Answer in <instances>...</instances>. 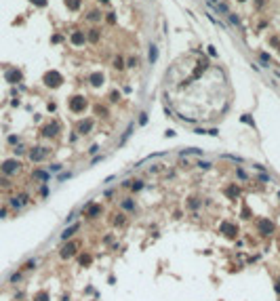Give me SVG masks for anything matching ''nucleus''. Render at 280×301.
<instances>
[{
	"label": "nucleus",
	"instance_id": "nucleus-1",
	"mask_svg": "<svg viewBox=\"0 0 280 301\" xmlns=\"http://www.w3.org/2000/svg\"><path fill=\"white\" fill-rule=\"evenodd\" d=\"M44 82L49 84V86H57V84L61 82V76H59L57 72H49V74L44 76Z\"/></svg>",
	"mask_w": 280,
	"mask_h": 301
},
{
	"label": "nucleus",
	"instance_id": "nucleus-2",
	"mask_svg": "<svg viewBox=\"0 0 280 301\" xmlns=\"http://www.w3.org/2000/svg\"><path fill=\"white\" fill-rule=\"evenodd\" d=\"M17 167H19V164H17L15 160H7L4 164H2V171H4V173H15V171H17Z\"/></svg>",
	"mask_w": 280,
	"mask_h": 301
},
{
	"label": "nucleus",
	"instance_id": "nucleus-3",
	"mask_svg": "<svg viewBox=\"0 0 280 301\" xmlns=\"http://www.w3.org/2000/svg\"><path fill=\"white\" fill-rule=\"evenodd\" d=\"M78 229H80V225H78V223H76V225H72L69 229H65L63 234H61V240H67V238H72V236L76 234V232H78Z\"/></svg>",
	"mask_w": 280,
	"mask_h": 301
},
{
	"label": "nucleus",
	"instance_id": "nucleus-4",
	"mask_svg": "<svg viewBox=\"0 0 280 301\" xmlns=\"http://www.w3.org/2000/svg\"><path fill=\"white\" fill-rule=\"evenodd\" d=\"M30 158H32L34 162L42 160V158H44V150H42V148H34V152H30Z\"/></svg>",
	"mask_w": 280,
	"mask_h": 301
},
{
	"label": "nucleus",
	"instance_id": "nucleus-5",
	"mask_svg": "<svg viewBox=\"0 0 280 301\" xmlns=\"http://www.w3.org/2000/svg\"><path fill=\"white\" fill-rule=\"evenodd\" d=\"M91 126H93V122H91V120H84V122H80L78 131H80V133H86V131H88Z\"/></svg>",
	"mask_w": 280,
	"mask_h": 301
},
{
	"label": "nucleus",
	"instance_id": "nucleus-6",
	"mask_svg": "<svg viewBox=\"0 0 280 301\" xmlns=\"http://www.w3.org/2000/svg\"><path fill=\"white\" fill-rule=\"evenodd\" d=\"M65 4H67V9H72V11H76V9L80 7V0H65Z\"/></svg>",
	"mask_w": 280,
	"mask_h": 301
},
{
	"label": "nucleus",
	"instance_id": "nucleus-7",
	"mask_svg": "<svg viewBox=\"0 0 280 301\" xmlns=\"http://www.w3.org/2000/svg\"><path fill=\"white\" fill-rule=\"evenodd\" d=\"M72 42H74V44H82V42H84V36L78 32V34H74V36H72Z\"/></svg>",
	"mask_w": 280,
	"mask_h": 301
},
{
	"label": "nucleus",
	"instance_id": "nucleus-8",
	"mask_svg": "<svg viewBox=\"0 0 280 301\" xmlns=\"http://www.w3.org/2000/svg\"><path fill=\"white\" fill-rule=\"evenodd\" d=\"M55 133H57V124H51V126H46V129H44V135H49V137L55 135Z\"/></svg>",
	"mask_w": 280,
	"mask_h": 301
},
{
	"label": "nucleus",
	"instance_id": "nucleus-9",
	"mask_svg": "<svg viewBox=\"0 0 280 301\" xmlns=\"http://www.w3.org/2000/svg\"><path fill=\"white\" fill-rule=\"evenodd\" d=\"M74 248H76L74 244H67V246L63 248V257H69V255H72V253H74Z\"/></svg>",
	"mask_w": 280,
	"mask_h": 301
},
{
	"label": "nucleus",
	"instance_id": "nucleus-10",
	"mask_svg": "<svg viewBox=\"0 0 280 301\" xmlns=\"http://www.w3.org/2000/svg\"><path fill=\"white\" fill-rule=\"evenodd\" d=\"M7 78L15 82V80H21V74H19V72H9V74H7Z\"/></svg>",
	"mask_w": 280,
	"mask_h": 301
},
{
	"label": "nucleus",
	"instance_id": "nucleus-11",
	"mask_svg": "<svg viewBox=\"0 0 280 301\" xmlns=\"http://www.w3.org/2000/svg\"><path fill=\"white\" fill-rule=\"evenodd\" d=\"M34 177H38V179H44V181H46V179H49V173H44V171H36V173H34Z\"/></svg>",
	"mask_w": 280,
	"mask_h": 301
},
{
	"label": "nucleus",
	"instance_id": "nucleus-12",
	"mask_svg": "<svg viewBox=\"0 0 280 301\" xmlns=\"http://www.w3.org/2000/svg\"><path fill=\"white\" fill-rule=\"evenodd\" d=\"M261 229H268V232H272V229H274V225H272L270 221H263V223H261Z\"/></svg>",
	"mask_w": 280,
	"mask_h": 301
},
{
	"label": "nucleus",
	"instance_id": "nucleus-13",
	"mask_svg": "<svg viewBox=\"0 0 280 301\" xmlns=\"http://www.w3.org/2000/svg\"><path fill=\"white\" fill-rule=\"evenodd\" d=\"M91 80H93V84H101V74H95Z\"/></svg>",
	"mask_w": 280,
	"mask_h": 301
},
{
	"label": "nucleus",
	"instance_id": "nucleus-14",
	"mask_svg": "<svg viewBox=\"0 0 280 301\" xmlns=\"http://www.w3.org/2000/svg\"><path fill=\"white\" fill-rule=\"evenodd\" d=\"M236 175H238V179H242V181L246 179V173H244L242 169H238V171H236Z\"/></svg>",
	"mask_w": 280,
	"mask_h": 301
},
{
	"label": "nucleus",
	"instance_id": "nucleus-15",
	"mask_svg": "<svg viewBox=\"0 0 280 301\" xmlns=\"http://www.w3.org/2000/svg\"><path fill=\"white\" fill-rule=\"evenodd\" d=\"M88 38H91V40H93V42H95V40H97V38H99V34H97V32H95V30H91V34H88Z\"/></svg>",
	"mask_w": 280,
	"mask_h": 301
},
{
	"label": "nucleus",
	"instance_id": "nucleus-16",
	"mask_svg": "<svg viewBox=\"0 0 280 301\" xmlns=\"http://www.w3.org/2000/svg\"><path fill=\"white\" fill-rule=\"evenodd\" d=\"M150 61H156V49L152 46V51H150Z\"/></svg>",
	"mask_w": 280,
	"mask_h": 301
},
{
	"label": "nucleus",
	"instance_id": "nucleus-17",
	"mask_svg": "<svg viewBox=\"0 0 280 301\" xmlns=\"http://www.w3.org/2000/svg\"><path fill=\"white\" fill-rule=\"evenodd\" d=\"M196 167H200V169H211V164H208V162H198Z\"/></svg>",
	"mask_w": 280,
	"mask_h": 301
},
{
	"label": "nucleus",
	"instance_id": "nucleus-18",
	"mask_svg": "<svg viewBox=\"0 0 280 301\" xmlns=\"http://www.w3.org/2000/svg\"><path fill=\"white\" fill-rule=\"evenodd\" d=\"M88 19H95V21H97V19H99V13H97V11H95V13H88Z\"/></svg>",
	"mask_w": 280,
	"mask_h": 301
},
{
	"label": "nucleus",
	"instance_id": "nucleus-19",
	"mask_svg": "<svg viewBox=\"0 0 280 301\" xmlns=\"http://www.w3.org/2000/svg\"><path fill=\"white\" fill-rule=\"evenodd\" d=\"M122 206H124V208H133V206H135V204H133V202H131V200H126V202H122Z\"/></svg>",
	"mask_w": 280,
	"mask_h": 301
},
{
	"label": "nucleus",
	"instance_id": "nucleus-20",
	"mask_svg": "<svg viewBox=\"0 0 280 301\" xmlns=\"http://www.w3.org/2000/svg\"><path fill=\"white\" fill-rule=\"evenodd\" d=\"M32 2L38 4V7H44V4H46V0H32Z\"/></svg>",
	"mask_w": 280,
	"mask_h": 301
},
{
	"label": "nucleus",
	"instance_id": "nucleus-21",
	"mask_svg": "<svg viewBox=\"0 0 280 301\" xmlns=\"http://www.w3.org/2000/svg\"><path fill=\"white\" fill-rule=\"evenodd\" d=\"M242 122H249V124H253V120H251V116H242Z\"/></svg>",
	"mask_w": 280,
	"mask_h": 301
},
{
	"label": "nucleus",
	"instance_id": "nucleus-22",
	"mask_svg": "<svg viewBox=\"0 0 280 301\" xmlns=\"http://www.w3.org/2000/svg\"><path fill=\"white\" fill-rule=\"evenodd\" d=\"M107 21H110V23H114V21H116V17H114V13H110V15H107Z\"/></svg>",
	"mask_w": 280,
	"mask_h": 301
},
{
	"label": "nucleus",
	"instance_id": "nucleus-23",
	"mask_svg": "<svg viewBox=\"0 0 280 301\" xmlns=\"http://www.w3.org/2000/svg\"><path fill=\"white\" fill-rule=\"evenodd\" d=\"M101 2H107V0H101Z\"/></svg>",
	"mask_w": 280,
	"mask_h": 301
},
{
	"label": "nucleus",
	"instance_id": "nucleus-24",
	"mask_svg": "<svg viewBox=\"0 0 280 301\" xmlns=\"http://www.w3.org/2000/svg\"><path fill=\"white\" fill-rule=\"evenodd\" d=\"M278 198H280V192H278Z\"/></svg>",
	"mask_w": 280,
	"mask_h": 301
}]
</instances>
